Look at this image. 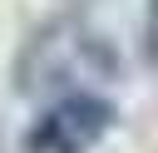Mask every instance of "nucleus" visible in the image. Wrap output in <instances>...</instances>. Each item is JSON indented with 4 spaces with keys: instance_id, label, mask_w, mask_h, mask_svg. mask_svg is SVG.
<instances>
[{
    "instance_id": "obj_1",
    "label": "nucleus",
    "mask_w": 158,
    "mask_h": 153,
    "mask_svg": "<svg viewBox=\"0 0 158 153\" xmlns=\"http://www.w3.org/2000/svg\"><path fill=\"white\" fill-rule=\"evenodd\" d=\"M118 69L109 39L79 20H49L15 64V79L25 94H49V89H69L79 79H109Z\"/></svg>"
},
{
    "instance_id": "obj_2",
    "label": "nucleus",
    "mask_w": 158,
    "mask_h": 153,
    "mask_svg": "<svg viewBox=\"0 0 158 153\" xmlns=\"http://www.w3.org/2000/svg\"><path fill=\"white\" fill-rule=\"evenodd\" d=\"M114 123V104L99 99V94H64L59 104H49L30 133H25V148L30 153H89Z\"/></svg>"
},
{
    "instance_id": "obj_3",
    "label": "nucleus",
    "mask_w": 158,
    "mask_h": 153,
    "mask_svg": "<svg viewBox=\"0 0 158 153\" xmlns=\"http://www.w3.org/2000/svg\"><path fill=\"white\" fill-rule=\"evenodd\" d=\"M148 59L158 69V0H148Z\"/></svg>"
}]
</instances>
